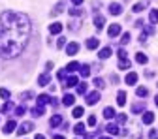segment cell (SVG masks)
<instances>
[{
    "mask_svg": "<svg viewBox=\"0 0 158 139\" xmlns=\"http://www.w3.org/2000/svg\"><path fill=\"white\" fill-rule=\"evenodd\" d=\"M104 25H106L104 15H96V17H94V28H96V30H102V28H104Z\"/></svg>",
    "mask_w": 158,
    "mask_h": 139,
    "instance_id": "5",
    "label": "cell"
},
{
    "mask_svg": "<svg viewBox=\"0 0 158 139\" xmlns=\"http://www.w3.org/2000/svg\"><path fill=\"white\" fill-rule=\"evenodd\" d=\"M30 19L19 11L2 13V30H0V56L15 58L23 53L30 36Z\"/></svg>",
    "mask_w": 158,
    "mask_h": 139,
    "instance_id": "1",
    "label": "cell"
},
{
    "mask_svg": "<svg viewBox=\"0 0 158 139\" xmlns=\"http://www.w3.org/2000/svg\"><path fill=\"white\" fill-rule=\"evenodd\" d=\"M156 139H158V137H156Z\"/></svg>",
    "mask_w": 158,
    "mask_h": 139,
    "instance_id": "58",
    "label": "cell"
},
{
    "mask_svg": "<svg viewBox=\"0 0 158 139\" xmlns=\"http://www.w3.org/2000/svg\"><path fill=\"white\" fill-rule=\"evenodd\" d=\"M106 132L111 133V135H117V133H118V128H117V124H107V126H106Z\"/></svg>",
    "mask_w": 158,
    "mask_h": 139,
    "instance_id": "29",
    "label": "cell"
},
{
    "mask_svg": "<svg viewBox=\"0 0 158 139\" xmlns=\"http://www.w3.org/2000/svg\"><path fill=\"white\" fill-rule=\"evenodd\" d=\"M32 96H34V94H32V92L28 90V92H25V94H21V100H30V98H32Z\"/></svg>",
    "mask_w": 158,
    "mask_h": 139,
    "instance_id": "46",
    "label": "cell"
},
{
    "mask_svg": "<svg viewBox=\"0 0 158 139\" xmlns=\"http://www.w3.org/2000/svg\"><path fill=\"white\" fill-rule=\"evenodd\" d=\"M98 45H100V39H96V38H89L87 39V49H96Z\"/></svg>",
    "mask_w": 158,
    "mask_h": 139,
    "instance_id": "14",
    "label": "cell"
},
{
    "mask_svg": "<svg viewBox=\"0 0 158 139\" xmlns=\"http://www.w3.org/2000/svg\"><path fill=\"white\" fill-rule=\"evenodd\" d=\"M102 139H111V137H102Z\"/></svg>",
    "mask_w": 158,
    "mask_h": 139,
    "instance_id": "57",
    "label": "cell"
},
{
    "mask_svg": "<svg viewBox=\"0 0 158 139\" xmlns=\"http://www.w3.org/2000/svg\"><path fill=\"white\" fill-rule=\"evenodd\" d=\"M145 75H147V77L151 79V77H154V72H145Z\"/></svg>",
    "mask_w": 158,
    "mask_h": 139,
    "instance_id": "52",
    "label": "cell"
},
{
    "mask_svg": "<svg viewBox=\"0 0 158 139\" xmlns=\"http://www.w3.org/2000/svg\"><path fill=\"white\" fill-rule=\"evenodd\" d=\"M75 85H79L77 77H75V75H70V77L66 79V83H64V88H72V87H75Z\"/></svg>",
    "mask_w": 158,
    "mask_h": 139,
    "instance_id": "11",
    "label": "cell"
},
{
    "mask_svg": "<svg viewBox=\"0 0 158 139\" xmlns=\"http://www.w3.org/2000/svg\"><path fill=\"white\" fill-rule=\"evenodd\" d=\"M51 100H53V98H51L49 94H40V96H38V105H45V104H51Z\"/></svg>",
    "mask_w": 158,
    "mask_h": 139,
    "instance_id": "8",
    "label": "cell"
},
{
    "mask_svg": "<svg viewBox=\"0 0 158 139\" xmlns=\"http://www.w3.org/2000/svg\"><path fill=\"white\" fill-rule=\"evenodd\" d=\"M152 121H154V115H152L151 111H145L143 117H141V122H143V124H152Z\"/></svg>",
    "mask_w": 158,
    "mask_h": 139,
    "instance_id": "10",
    "label": "cell"
},
{
    "mask_svg": "<svg viewBox=\"0 0 158 139\" xmlns=\"http://www.w3.org/2000/svg\"><path fill=\"white\" fill-rule=\"evenodd\" d=\"M77 94H87V83H79L77 85Z\"/></svg>",
    "mask_w": 158,
    "mask_h": 139,
    "instance_id": "36",
    "label": "cell"
},
{
    "mask_svg": "<svg viewBox=\"0 0 158 139\" xmlns=\"http://www.w3.org/2000/svg\"><path fill=\"white\" fill-rule=\"evenodd\" d=\"M87 124H89V126H96V117H94V115H90V117H89Z\"/></svg>",
    "mask_w": 158,
    "mask_h": 139,
    "instance_id": "43",
    "label": "cell"
},
{
    "mask_svg": "<svg viewBox=\"0 0 158 139\" xmlns=\"http://www.w3.org/2000/svg\"><path fill=\"white\" fill-rule=\"evenodd\" d=\"M0 96H2L4 100L8 102V100H10V90H8V88H0Z\"/></svg>",
    "mask_w": 158,
    "mask_h": 139,
    "instance_id": "40",
    "label": "cell"
},
{
    "mask_svg": "<svg viewBox=\"0 0 158 139\" xmlns=\"http://www.w3.org/2000/svg\"><path fill=\"white\" fill-rule=\"evenodd\" d=\"M68 13H70L72 17H83V15H85V11H83V10H79V8H73V10H70Z\"/></svg>",
    "mask_w": 158,
    "mask_h": 139,
    "instance_id": "30",
    "label": "cell"
},
{
    "mask_svg": "<svg viewBox=\"0 0 158 139\" xmlns=\"http://www.w3.org/2000/svg\"><path fill=\"white\" fill-rule=\"evenodd\" d=\"M45 113V109H44V105H36L34 109H32V117H42Z\"/></svg>",
    "mask_w": 158,
    "mask_h": 139,
    "instance_id": "24",
    "label": "cell"
},
{
    "mask_svg": "<svg viewBox=\"0 0 158 139\" xmlns=\"http://www.w3.org/2000/svg\"><path fill=\"white\" fill-rule=\"evenodd\" d=\"M15 126H17V122H15V121H8V122H6V126H4V133H6V135H10V133L15 130Z\"/></svg>",
    "mask_w": 158,
    "mask_h": 139,
    "instance_id": "12",
    "label": "cell"
},
{
    "mask_svg": "<svg viewBox=\"0 0 158 139\" xmlns=\"http://www.w3.org/2000/svg\"><path fill=\"white\" fill-rule=\"evenodd\" d=\"M117 55H118V58H121V60H123V58H128V55H126V51H124V49H118V53H117Z\"/></svg>",
    "mask_w": 158,
    "mask_h": 139,
    "instance_id": "44",
    "label": "cell"
},
{
    "mask_svg": "<svg viewBox=\"0 0 158 139\" xmlns=\"http://www.w3.org/2000/svg\"><path fill=\"white\" fill-rule=\"evenodd\" d=\"M34 139H45V137H44L42 133H36V137H34Z\"/></svg>",
    "mask_w": 158,
    "mask_h": 139,
    "instance_id": "53",
    "label": "cell"
},
{
    "mask_svg": "<svg viewBox=\"0 0 158 139\" xmlns=\"http://www.w3.org/2000/svg\"><path fill=\"white\" fill-rule=\"evenodd\" d=\"M85 139H94V135H92V133H89V135H85Z\"/></svg>",
    "mask_w": 158,
    "mask_h": 139,
    "instance_id": "54",
    "label": "cell"
},
{
    "mask_svg": "<svg viewBox=\"0 0 158 139\" xmlns=\"http://www.w3.org/2000/svg\"><path fill=\"white\" fill-rule=\"evenodd\" d=\"M135 94H137V96H139V98H145V96L149 94V90H147L145 87H139V88H137V90H135Z\"/></svg>",
    "mask_w": 158,
    "mask_h": 139,
    "instance_id": "34",
    "label": "cell"
},
{
    "mask_svg": "<svg viewBox=\"0 0 158 139\" xmlns=\"http://www.w3.org/2000/svg\"><path fill=\"white\" fill-rule=\"evenodd\" d=\"M139 42H141V43H145V42H147V34H145V32L139 36Z\"/></svg>",
    "mask_w": 158,
    "mask_h": 139,
    "instance_id": "47",
    "label": "cell"
},
{
    "mask_svg": "<svg viewBox=\"0 0 158 139\" xmlns=\"http://www.w3.org/2000/svg\"><path fill=\"white\" fill-rule=\"evenodd\" d=\"M124 81H126V85H135V83H137V73H135V72H130V73L124 77Z\"/></svg>",
    "mask_w": 158,
    "mask_h": 139,
    "instance_id": "9",
    "label": "cell"
},
{
    "mask_svg": "<svg viewBox=\"0 0 158 139\" xmlns=\"http://www.w3.org/2000/svg\"><path fill=\"white\" fill-rule=\"evenodd\" d=\"M154 104H156V105H158V94H156V98H154Z\"/></svg>",
    "mask_w": 158,
    "mask_h": 139,
    "instance_id": "56",
    "label": "cell"
},
{
    "mask_svg": "<svg viewBox=\"0 0 158 139\" xmlns=\"http://www.w3.org/2000/svg\"><path fill=\"white\" fill-rule=\"evenodd\" d=\"M107 34H109L111 38L118 36V34H121V25H111V27H109V30H107Z\"/></svg>",
    "mask_w": 158,
    "mask_h": 139,
    "instance_id": "13",
    "label": "cell"
},
{
    "mask_svg": "<svg viewBox=\"0 0 158 139\" xmlns=\"http://www.w3.org/2000/svg\"><path fill=\"white\" fill-rule=\"evenodd\" d=\"M100 102V92H90V94H87V105H94V104H98Z\"/></svg>",
    "mask_w": 158,
    "mask_h": 139,
    "instance_id": "2",
    "label": "cell"
},
{
    "mask_svg": "<svg viewBox=\"0 0 158 139\" xmlns=\"http://www.w3.org/2000/svg\"><path fill=\"white\" fill-rule=\"evenodd\" d=\"M32 130H34V124H32V122H23L21 126H19L17 133H19V135H23V133H28V132H32Z\"/></svg>",
    "mask_w": 158,
    "mask_h": 139,
    "instance_id": "3",
    "label": "cell"
},
{
    "mask_svg": "<svg viewBox=\"0 0 158 139\" xmlns=\"http://www.w3.org/2000/svg\"><path fill=\"white\" fill-rule=\"evenodd\" d=\"M117 122H118V124H124V122H126V115L118 113V115H117Z\"/></svg>",
    "mask_w": 158,
    "mask_h": 139,
    "instance_id": "41",
    "label": "cell"
},
{
    "mask_svg": "<svg viewBox=\"0 0 158 139\" xmlns=\"http://www.w3.org/2000/svg\"><path fill=\"white\" fill-rule=\"evenodd\" d=\"M94 87H96V88H104V87H106V83H104V79H100V77H96V79H94Z\"/></svg>",
    "mask_w": 158,
    "mask_h": 139,
    "instance_id": "38",
    "label": "cell"
},
{
    "mask_svg": "<svg viewBox=\"0 0 158 139\" xmlns=\"http://www.w3.org/2000/svg\"><path fill=\"white\" fill-rule=\"evenodd\" d=\"M143 109H145V102H137V104L132 105V113H139V111H143Z\"/></svg>",
    "mask_w": 158,
    "mask_h": 139,
    "instance_id": "23",
    "label": "cell"
},
{
    "mask_svg": "<svg viewBox=\"0 0 158 139\" xmlns=\"http://www.w3.org/2000/svg\"><path fill=\"white\" fill-rule=\"evenodd\" d=\"M79 66H81L79 62H70V64L66 66V72H68V73H72V72H77V70H79Z\"/></svg>",
    "mask_w": 158,
    "mask_h": 139,
    "instance_id": "26",
    "label": "cell"
},
{
    "mask_svg": "<svg viewBox=\"0 0 158 139\" xmlns=\"http://www.w3.org/2000/svg\"><path fill=\"white\" fill-rule=\"evenodd\" d=\"M109 13H111V15H121V13H123V6L117 4V2H111V4H109Z\"/></svg>",
    "mask_w": 158,
    "mask_h": 139,
    "instance_id": "4",
    "label": "cell"
},
{
    "mask_svg": "<svg viewBox=\"0 0 158 139\" xmlns=\"http://www.w3.org/2000/svg\"><path fill=\"white\" fill-rule=\"evenodd\" d=\"M79 73H81V77H89L90 75V66L89 64H83V66H79Z\"/></svg>",
    "mask_w": 158,
    "mask_h": 139,
    "instance_id": "15",
    "label": "cell"
},
{
    "mask_svg": "<svg viewBox=\"0 0 158 139\" xmlns=\"http://www.w3.org/2000/svg\"><path fill=\"white\" fill-rule=\"evenodd\" d=\"M149 137H151V139H156L158 135H156V132H154V130H151V132H149Z\"/></svg>",
    "mask_w": 158,
    "mask_h": 139,
    "instance_id": "49",
    "label": "cell"
},
{
    "mask_svg": "<svg viewBox=\"0 0 158 139\" xmlns=\"http://www.w3.org/2000/svg\"><path fill=\"white\" fill-rule=\"evenodd\" d=\"M145 8H147V4H145V2H137V4H134L132 11H135V13H139V11H143Z\"/></svg>",
    "mask_w": 158,
    "mask_h": 139,
    "instance_id": "27",
    "label": "cell"
},
{
    "mask_svg": "<svg viewBox=\"0 0 158 139\" xmlns=\"http://www.w3.org/2000/svg\"><path fill=\"white\" fill-rule=\"evenodd\" d=\"M11 109H13V104H11V102L8 100V102H6V104L2 105V109H0V111H2V113H8V111H11Z\"/></svg>",
    "mask_w": 158,
    "mask_h": 139,
    "instance_id": "35",
    "label": "cell"
},
{
    "mask_svg": "<svg viewBox=\"0 0 158 139\" xmlns=\"http://www.w3.org/2000/svg\"><path fill=\"white\" fill-rule=\"evenodd\" d=\"M104 117H106V118H115L117 113H115L113 107H106V109H104Z\"/></svg>",
    "mask_w": 158,
    "mask_h": 139,
    "instance_id": "25",
    "label": "cell"
},
{
    "mask_svg": "<svg viewBox=\"0 0 158 139\" xmlns=\"http://www.w3.org/2000/svg\"><path fill=\"white\" fill-rule=\"evenodd\" d=\"M64 45H66V39H64V38H58V42H56V47H58V49H62Z\"/></svg>",
    "mask_w": 158,
    "mask_h": 139,
    "instance_id": "42",
    "label": "cell"
},
{
    "mask_svg": "<svg viewBox=\"0 0 158 139\" xmlns=\"http://www.w3.org/2000/svg\"><path fill=\"white\" fill-rule=\"evenodd\" d=\"M49 32H51V34H60V32H62V25H60V23H53V25L49 27Z\"/></svg>",
    "mask_w": 158,
    "mask_h": 139,
    "instance_id": "19",
    "label": "cell"
},
{
    "mask_svg": "<svg viewBox=\"0 0 158 139\" xmlns=\"http://www.w3.org/2000/svg\"><path fill=\"white\" fill-rule=\"evenodd\" d=\"M64 4H66V2H64V0H62V2H58V4H56V6L53 8V11H51V15H58V13H62V10H64Z\"/></svg>",
    "mask_w": 158,
    "mask_h": 139,
    "instance_id": "22",
    "label": "cell"
},
{
    "mask_svg": "<svg viewBox=\"0 0 158 139\" xmlns=\"http://www.w3.org/2000/svg\"><path fill=\"white\" fill-rule=\"evenodd\" d=\"M132 62L128 60V58H123V60H118V70H130Z\"/></svg>",
    "mask_w": 158,
    "mask_h": 139,
    "instance_id": "20",
    "label": "cell"
},
{
    "mask_svg": "<svg viewBox=\"0 0 158 139\" xmlns=\"http://www.w3.org/2000/svg\"><path fill=\"white\" fill-rule=\"evenodd\" d=\"M49 124H51L53 128H56V126H60V124H62V117H60V115H55V117L51 118V121H49Z\"/></svg>",
    "mask_w": 158,
    "mask_h": 139,
    "instance_id": "18",
    "label": "cell"
},
{
    "mask_svg": "<svg viewBox=\"0 0 158 139\" xmlns=\"http://www.w3.org/2000/svg\"><path fill=\"white\" fill-rule=\"evenodd\" d=\"M135 62H137V64H147L149 58H147V55H143V53H137V55H135Z\"/></svg>",
    "mask_w": 158,
    "mask_h": 139,
    "instance_id": "21",
    "label": "cell"
},
{
    "mask_svg": "<svg viewBox=\"0 0 158 139\" xmlns=\"http://www.w3.org/2000/svg\"><path fill=\"white\" fill-rule=\"evenodd\" d=\"M79 51V43H75V42H72V43H68V47H66V55H70V56H73L75 53Z\"/></svg>",
    "mask_w": 158,
    "mask_h": 139,
    "instance_id": "7",
    "label": "cell"
},
{
    "mask_svg": "<svg viewBox=\"0 0 158 139\" xmlns=\"http://www.w3.org/2000/svg\"><path fill=\"white\" fill-rule=\"evenodd\" d=\"M109 79H111V83H118V75H113V73H111Z\"/></svg>",
    "mask_w": 158,
    "mask_h": 139,
    "instance_id": "48",
    "label": "cell"
},
{
    "mask_svg": "<svg viewBox=\"0 0 158 139\" xmlns=\"http://www.w3.org/2000/svg\"><path fill=\"white\" fill-rule=\"evenodd\" d=\"M145 34H147V36H149V34H154V27H152V25H147V27H145Z\"/></svg>",
    "mask_w": 158,
    "mask_h": 139,
    "instance_id": "45",
    "label": "cell"
},
{
    "mask_svg": "<svg viewBox=\"0 0 158 139\" xmlns=\"http://www.w3.org/2000/svg\"><path fill=\"white\" fill-rule=\"evenodd\" d=\"M73 132H75L77 135H83V133H85V124H75Z\"/></svg>",
    "mask_w": 158,
    "mask_h": 139,
    "instance_id": "33",
    "label": "cell"
},
{
    "mask_svg": "<svg viewBox=\"0 0 158 139\" xmlns=\"http://www.w3.org/2000/svg\"><path fill=\"white\" fill-rule=\"evenodd\" d=\"M25 113H27V107H25V105H17V107H15V115H19V117H23Z\"/></svg>",
    "mask_w": 158,
    "mask_h": 139,
    "instance_id": "37",
    "label": "cell"
},
{
    "mask_svg": "<svg viewBox=\"0 0 158 139\" xmlns=\"http://www.w3.org/2000/svg\"><path fill=\"white\" fill-rule=\"evenodd\" d=\"M72 4L73 6H79V4H83V0H72Z\"/></svg>",
    "mask_w": 158,
    "mask_h": 139,
    "instance_id": "51",
    "label": "cell"
},
{
    "mask_svg": "<svg viewBox=\"0 0 158 139\" xmlns=\"http://www.w3.org/2000/svg\"><path fill=\"white\" fill-rule=\"evenodd\" d=\"M53 139H64L62 135H53Z\"/></svg>",
    "mask_w": 158,
    "mask_h": 139,
    "instance_id": "55",
    "label": "cell"
},
{
    "mask_svg": "<svg viewBox=\"0 0 158 139\" xmlns=\"http://www.w3.org/2000/svg\"><path fill=\"white\" fill-rule=\"evenodd\" d=\"M149 19H151V25H158V10H152Z\"/></svg>",
    "mask_w": 158,
    "mask_h": 139,
    "instance_id": "32",
    "label": "cell"
},
{
    "mask_svg": "<svg viewBox=\"0 0 158 139\" xmlns=\"http://www.w3.org/2000/svg\"><path fill=\"white\" fill-rule=\"evenodd\" d=\"M73 104H75V96H73V94H64V98H62V105L72 107Z\"/></svg>",
    "mask_w": 158,
    "mask_h": 139,
    "instance_id": "6",
    "label": "cell"
},
{
    "mask_svg": "<svg viewBox=\"0 0 158 139\" xmlns=\"http://www.w3.org/2000/svg\"><path fill=\"white\" fill-rule=\"evenodd\" d=\"M72 115H73L75 118H81V117L85 115V109H83V107H73V111H72Z\"/></svg>",
    "mask_w": 158,
    "mask_h": 139,
    "instance_id": "28",
    "label": "cell"
},
{
    "mask_svg": "<svg viewBox=\"0 0 158 139\" xmlns=\"http://www.w3.org/2000/svg\"><path fill=\"white\" fill-rule=\"evenodd\" d=\"M64 77H66V72H58V79H60V81H62Z\"/></svg>",
    "mask_w": 158,
    "mask_h": 139,
    "instance_id": "50",
    "label": "cell"
},
{
    "mask_svg": "<svg viewBox=\"0 0 158 139\" xmlns=\"http://www.w3.org/2000/svg\"><path fill=\"white\" fill-rule=\"evenodd\" d=\"M38 85H40V87H45V85H49V73L40 75V77H38Z\"/></svg>",
    "mask_w": 158,
    "mask_h": 139,
    "instance_id": "17",
    "label": "cell"
},
{
    "mask_svg": "<svg viewBox=\"0 0 158 139\" xmlns=\"http://www.w3.org/2000/svg\"><path fill=\"white\" fill-rule=\"evenodd\" d=\"M109 55H111V49H109V47H106V49H102L100 53H98V56H100L102 60H106V58H109Z\"/></svg>",
    "mask_w": 158,
    "mask_h": 139,
    "instance_id": "31",
    "label": "cell"
},
{
    "mask_svg": "<svg viewBox=\"0 0 158 139\" xmlns=\"http://www.w3.org/2000/svg\"><path fill=\"white\" fill-rule=\"evenodd\" d=\"M117 104L118 105H124L126 104V92L124 90H118V94H117Z\"/></svg>",
    "mask_w": 158,
    "mask_h": 139,
    "instance_id": "16",
    "label": "cell"
},
{
    "mask_svg": "<svg viewBox=\"0 0 158 139\" xmlns=\"http://www.w3.org/2000/svg\"><path fill=\"white\" fill-rule=\"evenodd\" d=\"M121 43H123V45L130 43V32H124V34H123V38H121Z\"/></svg>",
    "mask_w": 158,
    "mask_h": 139,
    "instance_id": "39",
    "label": "cell"
}]
</instances>
